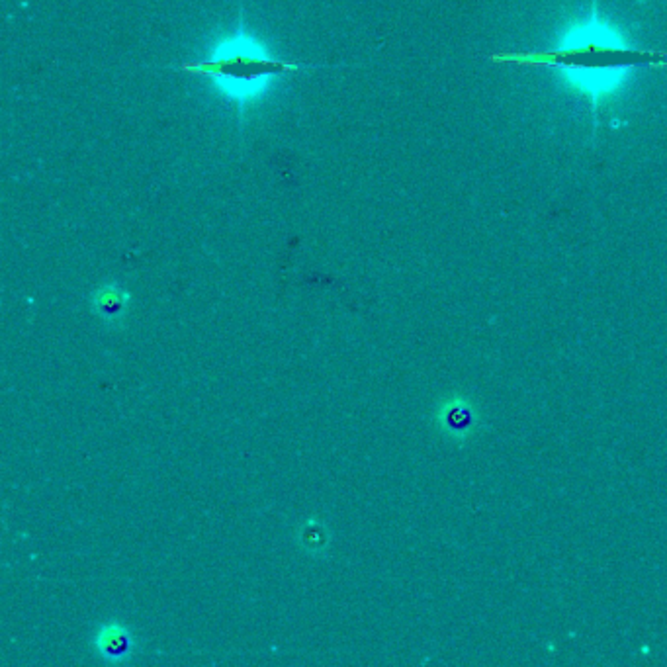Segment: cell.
<instances>
[{"label":"cell","instance_id":"6da1fadb","mask_svg":"<svg viewBox=\"0 0 667 667\" xmlns=\"http://www.w3.org/2000/svg\"><path fill=\"white\" fill-rule=\"evenodd\" d=\"M182 73L208 79L239 108L257 102L272 83L284 75L306 69L298 61L274 55L253 34L239 30L218 40L210 53L198 61H186L178 67Z\"/></svg>","mask_w":667,"mask_h":667},{"label":"cell","instance_id":"7a4b0ae2","mask_svg":"<svg viewBox=\"0 0 667 667\" xmlns=\"http://www.w3.org/2000/svg\"><path fill=\"white\" fill-rule=\"evenodd\" d=\"M134 646V634L126 624H102L94 636V648L98 656L108 664L128 662L134 654Z\"/></svg>","mask_w":667,"mask_h":667},{"label":"cell","instance_id":"3957f363","mask_svg":"<svg viewBox=\"0 0 667 667\" xmlns=\"http://www.w3.org/2000/svg\"><path fill=\"white\" fill-rule=\"evenodd\" d=\"M130 308V294L116 282H106L92 294V312L106 325L122 323Z\"/></svg>","mask_w":667,"mask_h":667},{"label":"cell","instance_id":"277c9868","mask_svg":"<svg viewBox=\"0 0 667 667\" xmlns=\"http://www.w3.org/2000/svg\"><path fill=\"white\" fill-rule=\"evenodd\" d=\"M298 544L312 556L325 554V550L331 544V534L327 531L325 523L317 519H308L298 529Z\"/></svg>","mask_w":667,"mask_h":667}]
</instances>
